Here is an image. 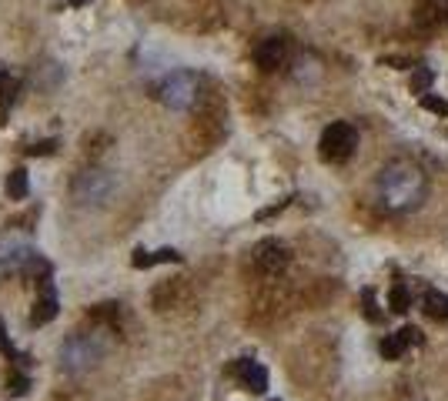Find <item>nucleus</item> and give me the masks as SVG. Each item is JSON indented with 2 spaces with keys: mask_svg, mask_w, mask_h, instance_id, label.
<instances>
[{
  "mask_svg": "<svg viewBox=\"0 0 448 401\" xmlns=\"http://www.w3.org/2000/svg\"><path fill=\"white\" fill-rule=\"evenodd\" d=\"M284 61H288V41L284 37H268L254 47V64L261 71H278V67H284Z\"/></svg>",
  "mask_w": 448,
  "mask_h": 401,
  "instance_id": "obj_7",
  "label": "nucleus"
},
{
  "mask_svg": "<svg viewBox=\"0 0 448 401\" xmlns=\"http://www.w3.org/2000/svg\"><path fill=\"white\" fill-rule=\"evenodd\" d=\"M428 87H432V71H425V67H421L415 78H412V91H415V94H428Z\"/></svg>",
  "mask_w": 448,
  "mask_h": 401,
  "instance_id": "obj_17",
  "label": "nucleus"
},
{
  "mask_svg": "<svg viewBox=\"0 0 448 401\" xmlns=\"http://www.w3.org/2000/svg\"><path fill=\"white\" fill-rule=\"evenodd\" d=\"M27 388H31V378H27V374H10V378H7V395H10V398L27 395Z\"/></svg>",
  "mask_w": 448,
  "mask_h": 401,
  "instance_id": "obj_15",
  "label": "nucleus"
},
{
  "mask_svg": "<svg viewBox=\"0 0 448 401\" xmlns=\"http://www.w3.org/2000/svg\"><path fill=\"white\" fill-rule=\"evenodd\" d=\"M0 355H7V358H14V344H10V338H7V328H3V321H0Z\"/></svg>",
  "mask_w": 448,
  "mask_h": 401,
  "instance_id": "obj_20",
  "label": "nucleus"
},
{
  "mask_svg": "<svg viewBox=\"0 0 448 401\" xmlns=\"http://www.w3.org/2000/svg\"><path fill=\"white\" fill-rule=\"evenodd\" d=\"M421 108H428V110H435V114H442V117H445V114H448V101L435 97V94H421Z\"/></svg>",
  "mask_w": 448,
  "mask_h": 401,
  "instance_id": "obj_16",
  "label": "nucleus"
},
{
  "mask_svg": "<svg viewBox=\"0 0 448 401\" xmlns=\"http://www.w3.org/2000/svg\"><path fill=\"white\" fill-rule=\"evenodd\" d=\"M54 147H57V140H41V144L27 147V154H31V157H44V154H54Z\"/></svg>",
  "mask_w": 448,
  "mask_h": 401,
  "instance_id": "obj_19",
  "label": "nucleus"
},
{
  "mask_svg": "<svg viewBox=\"0 0 448 401\" xmlns=\"http://www.w3.org/2000/svg\"><path fill=\"white\" fill-rule=\"evenodd\" d=\"M408 305H412V298H408V291H405V284H395L391 294H388V308L402 314V311H408Z\"/></svg>",
  "mask_w": 448,
  "mask_h": 401,
  "instance_id": "obj_14",
  "label": "nucleus"
},
{
  "mask_svg": "<svg viewBox=\"0 0 448 401\" xmlns=\"http://www.w3.org/2000/svg\"><path fill=\"white\" fill-rule=\"evenodd\" d=\"M425 311H428L432 318H448V294L428 291L425 294Z\"/></svg>",
  "mask_w": 448,
  "mask_h": 401,
  "instance_id": "obj_13",
  "label": "nucleus"
},
{
  "mask_svg": "<svg viewBox=\"0 0 448 401\" xmlns=\"http://www.w3.org/2000/svg\"><path fill=\"white\" fill-rule=\"evenodd\" d=\"M54 318H57V294H54V288L47 284L44 298H37V305H34V311H31V324L34 328H41V324L54 321Z\"/></svg>",
  "mask_w": 448,
  "mask_h": 401,
  "instance_id": "obj_10",
  "label": "nucleus"
},
{
  "mask_svg": "<svg viewBox=\"0 0 448 401\" xmlns=\"http://www.w3.org/2000/svg\"><path fill=\"white\" fill-rule=\"evenodd\" d=\"M27 191H31V184H27V170L24 168L10 170V177H7V194H10L14 200H24L27 198Z\"/></svg>",
  "mask_w": 448,
  "mask_h": 401,
  "instance_id": "obj_12",
  "label": "nucleus"
},
{
  "mask_svg": "<svg viewBox=\"0 0 448 401\" xmlns=\"http://www.w3.org/2000/svg\"><path fill=\"white\" fill-rule=\"evenodd\" d=\"M108 355V338L101 331H78L61 344V368L71 371V374H80V371H91L97 368L101 361Z\"/></svg>",
  "mask_w": 448,
  "mask_h": 401,
  "instance_id": "obj_2",
  "label": "nucleus"
},
{
  "mask_svg": "<svg viewBox=\"0 0 448 401\" xmlns=\"http://www.w3.org/2000/svg\"><path fill=\"white\" fill-rule=\"evenodd\" d=\"M110 191H114V177H110L108 170H80L78 177H74V184H71V194L78 204H104L110 198Z\"/></svg>",
  "mask_w": 448,
  "mask_h": 401,
  "instance_id": "obj_4",
  "label": "nucleus"
},
{
  "mask_svg": "<svg viewBox=\"0 0 448 401\" xmlns=\"http://www.w3.org/2000/svg\"><path fill=\"white\" fill-rule=\"evenodd\" d=\"M251 254H254V268L264 271V275H281V271L288 268V261H291L288 245L278 241V238H264V241H258Z\"/></svg>",
  "mask_w": 448,
  "mask_h": 401,
  "instance_id": "obj_6",
  "label": "nucleus"
},
{
  "mask_svg": "<svg viewBox=\"0 0 448 401\" xmlns=\"http://www.w3.org/2000/svg\"><path fill=\"white\" fill-rule=\"evenodd\" d=\"M157 97H161L171 110H187L198 101V78H194L191 71H178V74H171V78L161 84Z\"/></svg>",
  "mask_w": 448,
  "mask_h": 401,
  "instance_id": "obj_5",
  "label": "nucleus"
},
{
  "mask_svg": "<svg viewBox=\"0 0 448 401\" xmlns=\"http://www.w3.org/2000/svg\"><path fill=\"white\" fill-rule=\"evenodd\" d=\"M14 94H17V78L10 74V67L0 64V117L7 114L10 104H14Z\"/></svg>",
  "mask_w": 448,
  "mask_h": 401,
  "instance_id": "obj_11",
  "label": "nucleus"
},
{
  "mask_svg": "<svg viewBox=\"0 0 448 401\" xmlns=\"http://www.w3.org/2000/svg\"><path fill=\"white\" fill-rule=\"evenodd\" d=\"M321 157L331 161V164H341V161H348V157L355 154L358 147V131L352 127L348 121H335L325 127V134H321Z\"/></svg>",
  "mask_w": 448,
  "mask_h": 401,
  "instance_id": "obj_3",
  "label": "nucleus"
},
{
  "mask_svg": "<svg viewBox=\"0 0 448 401\" xmlns=\"http://www.w3.org/2000/svg\"><path fill=\"white\" fill-rule=\"evenodd\" d=\"M71 3H74V7H80V3H87V0H71Z\"/></svg>",
  "mask_w": 448,
  "mask_h": 401,
  "instance_id": "obj_21",
  "label": "nucleus"
},
{
  "mask_svg": "<svg viewBox=\"0 0 448 401\" xmlns=\"http://www.w3.org/2000/svg\"><path fill=\"white\" fill-rule=\"evenodd\" d=\"M418 341H421V331H418V328H402L398 335H388L378 348H382V358L391 361V358H402L405 348H408V344H418Z\"/></svg>",
  "mask_w": 448,
  "mask_h": 401,
  "instance_id": "obj_9",
  "label": "nucleus"
},
{
  "mask_svg": "<svg viewBox=\"0 0 448 401\" xmlns=\"http://www.w3.org/2000/svg\"><path fill=\"white\" fill-rule=\"evenodd\" d=\"M365 314H368V321H382V318H385V314H382V311H378V305H375V294L371 291H365Z\"/></svg>",
  "mask_w": 448,
  "mask_h": 401,
  "instance_id": "obj_18",
  "label": "nucleus"
},
{
  "mask_svg": "<svg viewBox=\"0 0 448 401\" xmlns=\"http://www.w3.org/2000/svg\"><path fill=\"white\" fill-rule=\"evenodd\" d=\"M234 374L245 381L247 391H254V395H261V391H268V371H264V365H258V361H251V358H241V361H234Z\"/></svg>",
  "mask_w": 448,
  "mask_h": 401,
  "instance_id": "obj_8",
  "label": "nucleus"
},
{
  "mask_svg": "<svg viewBox=\"0 0 448 401\" xmlns=\"http://www.w3.org/2000/svg\"><path fill=\"white\" fill-rule=\"evenodd\" d=\"M421 198H425V174L415 164L398 161L382 174V200L388 211H408L421 204Z\"/></svg>",
  "mask_w": 448,
  "mask_h": 401,
  "instance_id": "obj_1",
  "label": "nucleus"
}]
</instances>
